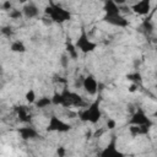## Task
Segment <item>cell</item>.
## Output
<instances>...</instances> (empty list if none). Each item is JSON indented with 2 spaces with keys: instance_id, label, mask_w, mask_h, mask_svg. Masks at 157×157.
Wrapping results in <instances>:
<instances>
[{
  "instance_id": "1",
  "label": "cell",
  "mask_w": 157,
  "mask_h": 157,
  "mask_svg": "<svg viewBox=\"0 0 157 157\" xmlns=\"http://www.w3.org/2000/svg\"><path fill=\"white\" fill-rule=\"evenodd\" d=\"M54 105H63V107H85V102L82 97L75 92H71L69 90H64L63 92H55L52 97Z\"/></svg>"
},
{
  "instance_id": "2",
  "label": "cell",
  "mask_w": 157,
  "mask_h": 157,
  "mask_svg": "<svg viewBox=\"0 0 157 157\" xmlns=\"http://www.w3.org/2000/svg\"><path fill=\"white\" fill-rule=\"evenodd\" d=\"M44 12H45V15H48L50 17L52 21H54L56 23H64V22L69 21L71 17V13L67 10H65L61 6L55 5V4H50L49 6H47Z\"/></svg>"
},
{
  "instance_id": "3",
  "label": "cell",
  "mask_w": 157,
  "mask_h": 157,
  "mask_svg": "<svg viewBox=\"0 0 157 157\" xmlns=\"http://www.w3.org/2000/svg\"><path fill=\"white\" fill-rule=\"evenodd\" d=\"M102 117V112L99 109V102L96 101L92 104H90L87 108L80 112V119L82 121H88L92 124H96Z\"/></svg>"
},
{
  "instance_id": "4",
  "label": "cell",
  "mask_w": 157,
  "mask_h": 157,
  "mask_svg": "<svg viewBox=\"0 0 157 157\" xmlns=\"http://www.w3.org/2000/svg\"><path fill=\"white\" fill-rule=\"evenodd\" d=\"M75 45H76V48H77L80 52H82V53H85V54L93 52V50L96 49V47H97L96 43H93L92 40H90V38H88V36H87V33H86L85 29L81 31V34L77 37Z\"/></svg>"
},
{
  "instance_id": "5",
  "label": "cell",
  "mask_w": 157,
  "mask_h": 157,
  "mask_svg": "<svg viewBox=\"0 0 157 157\" xmlns=\"http://www.w3.org/2000/svg\"><path fill=\"white\" fill-rule=\"evenodd\" d=\"M71 129V125L65 123L64 120H61L60 118L53 115L50 117L49 119V123H48V126H47V130L48 131H56V132H66Z\"/></svg>"
},
{
  "instance_id": "6",
  "label": "cell",
  "mask_w": 157,
  "mask_h": 157,
  "mask_svg": "<svg viewBox=\"0 0 157 157\" xmlns=\"http://www.w3.org/2000/svg\"><path fill=\"white\" fill-rule=\"evenodd\" d=\"M129 124H131V125H146V126H151L152 125V121L145 114V112L142 109H137L132 114L131 119L129 120Z\"/></svg>"
},
{
  "instance_id": "7",
  "label": "cell",
  "mask_w": 157,
  "mask_h": 157,
  "mask_svg": "<svg viewBox=\"0 0 157 157\" xmlns=\"http://www.w3.org/2000/svg\"><path fill=\"white\" fill-rule=\"evenodd\" d=\"M103 20L112 25V26H115V27H126L129 26V21L121 15V13H115V15H104Z\"/></svg>"
},
{
  "instance_id": "8",
  "label": "cell",
  "mask_w": 157,
  "mask_h": 157,
  "mask_svg": "<svg viewBox=\"0 0 157 157\" xmlns=\"http://www.w3.org/2000/svg\"><path fill=\"white\" fill-rule=\"evenodd\" d=\"M82 87L88 94H96L98 91V82L92 75H88L82 80Z\"/></svg>"
},
{
  "instance_id": "9",
  "label": "cell",
  "mask_w": 157,
  "mask_h": 157,
  "mask_svg": "<svg viewBox=\"0 0 157 157\" xmlns=\"http://www.w3.org/2000/svg\"><path fill=\"white\" fill-rule=\"evenodd\" d=\"M132 11L137 15H147L151 10V0H140L131 6Z\"/></svg>"
},
{
  "instance_id": "10",
  "label": "cell",
  "mask_w": 157,
  "mask_h": 157,
  "mask_svg": "<svg viewBox=\"0 0 157 157\" xmlns=\"http://www.w3.org/2000/svg\"><path fill=\"white\" fill-rule=\"evenodd\" d=\"M18 135L21 136V139L23 140H32L34 137L38 136V132L34 128H31V126H23V128H18L17 130Z\"/></svg>"
},
{
  "instance_id": "11",
  "label": "cell",
  "mask_w": 157,
  "mask_h": 157,
  "mask_svg": "<svg viewBox=\"0 0 157 157\" xmlns=\"http://www.w3.org/2000/svg\"><path fill=\"white\" fill-rule=\"evenodd\" d=\"M103 10H104L105 15H115V13H120V7H119V5H118L114 0H105Z\"/></svg>"
},
{
  "instance_id": "12",
  "label": "cell",
  "mask_w": 157,
  "mask_h": 157,
  "mask_svg": "<svg viewBox=\"0 0 157 157\" xmlns=\"http://www.w3.org/2000/svg\"><path fill=\"white\" fill-rule=\"evenodd\" d=\"M22 12H23V15H25L27 18H34V17L38 16L39 10H38V7H37L34 4H31V2H29V4H26V5L23 6Z\"/></svg>"
},
{
  "instance_id": "13",
  "label": "cell",
  "mask_w": 157,
  "mask_h": 157,
  "mask_svg": "<svg viewBox=\"0 0 157 157\" xmlns=\"http://www.w3.org/2000/svg\"><path fill=\"white\" fill-rule=\"evenodd\" d=\"M101 155L104 156V157H107V156H121V153H120V152L118 151V148H117L115 139H113V140L108 144V146L101 152Z\"/></svg>"
},
{
  "instance_id": "14",
  "label": "cell",
  "mask_w": 157,
  "mask_h": 157,
  "mask_svg": "<svg viewBox=\"0 0 157 157\" xmlns=\"http://www.w3.org/2000/svg\"><path fill=\"white\" fill-rule=\"evenodd\" d=\"M151 126H146V125H131L129 128V131L132 136H139V135H145L148 132V129Z\"/></svg>"
},
{
  "instance_id": "15",
  "label": "cell",
  "mask_w": 157,
  "mask_h": 157,
  "mask_svg": "<svg viewBox=\"0 0 157 157\" xmlns=\"http://www.w3.org/2000/svg\"><path fill=\"white\" fill-rule=\"evenodd\" d=\"M16 113H17V117H18L20 121H22V123H28V121L31 120V115H29L28 109H27L26 107L21 105V107H18V108H16Z\"/></svg>"
},
{
  "instance_id": "16",
  "label": "cell",
  "mask_w": 157,
  "mask_h": 157,
  "mask_svg": "<svg viewBox=\"0 0 157 157\" xmlns=\"http://www.w3.org/2000/svg\"><path fill=\"white\" fill-rule=\"evenodd\" d=\"M50 104H53V101H52V98H49V97H42V98H38V99L36 101V107L39 108V109L47 108V107H49Z\"/></svg>"
},
{
  "instance_id": "17",
  "label": "cell",
  "mask_w": 157,
  "mask_h": 157,
  "mask_svg": "<svg viewBox=\"0 0 157 157\" xmlns=\"http://www.w3.org/2000/svg\"><path fill=\"white\" fill-rule=\"evenodd\" d=\"M10 49H11V52H15V53H23V52H26V47H25L23 42H21V40L12 42L11 45H10Z\"/></svg>"
},
{
  "instance_id": "18",
  "label": "cell",
  "mask_w": 157,
  "mask_h": 157,
  "mask_svg": "<svg viewBox=\"0 0 157 157\" xmlns=\"http://www.w3.org/2000/svg\"><path fill=\"white\" fill-rule=\"evenodd\" d=\"M66 52L69 54V58H72V59H76L77 55H78V49L71 42H67L66 43Z\"/></svg>"
},
{
  "instance_id": "19",
  "label": "cell",
  "mask_w": 157,
  "mask_h": 157,
  "mask_svg": "<svg viewBox=\"0 0 157 157\" xmlns=\"http://www.w3.org/2000/svg\"><path fill=\"white\" fill-rule=\"evenodd\" d=\"M22 15H23V12H22L21 10H17V9H11V10L9 11V16H10V18H12V20H18V18L22 17Z\"/></svg>"
},
{
  "instance_id": "20",
  "label": "cell",
  "mask_w": 157,
  "mask_h": 157,
  "mask_svg": "<svg viewBox=\"0 0 157 157\" xmlns=\"http://www.w3.org/2000/svg\"><path fill=\"white\" fill-rule=\"evenodd\" d=\"M25 98H26V101L29 103V104H32V103H36V92L33 91V90H28L27 91V93H26V96H25Z\"/></svg>"
},
{
  "instance_id": "21",
  "label": "cell",
  "mask_w": 157,
  "mask_h": 157,
  "mask_svg": "<svg viewBox=\"0 0 157 157\" xmlns=\"http://www.w3.org/2000/svg\"><path fill=\"white\" fill-rule=\"evenodd\" d=\"M128 78L131 80V81L135 82V83H140V82H141V75H140L139 72H134V74L128 75Z\"/></svg>"
},
{
  "instance_id": "22",
  "label": "cell",
  "mask_w": 157,
  "mask_h": 157,
  "mask_svg": "<svg viewBox=\"0 0 157 157\" xmlns=\"http://www.w3.org/2000/svg\"><path fill=\"white\" fill-rule=\"evenodd\" d=\"M1 33H2V34H5V36H7V37H10V36L12 34V31H11V28H10V27H2Z\"/></svg>"
},
{
  "instance_id": "23",
  "label": "cell",
  "mask_w": 157,
  "mask_h": 157,
  "mask_svg": "<svg viewBox=\"0 0 157 157\" xmlns=\"http://www.w3.org/2000/svg\"><path fill=\"white\" fill-rule=\"evenodd\" d=\"M115 125H117V123H115V120H113V119H108V121H107V129H114L115 128Z\"/></svg>"
},
{
  "instance_id": "24",
  "label": "cell",
  "mask_w": 157,
  "mask_h": 157,
  "mask_svg": "<svg viewBox=\"0 0 157 157\" xmlns=\"http://www.w3.org/2000/svg\"><path fill=\"white\" fill-rule=\"evenodd\" d=\"M2 10H5V11H10L11 10V2H10V0H6L2 4Z\"/></svg>"
},
{
  "instance_id": "25",
  "label": "cell",
  "mask_w": 157,
  "mask_h": 157,
  "mask_svg": "<svg viewBox=\"0 0 157 157\" xmlns=\"http://www.w3.org/2000/svg\"><path fill=\"white\" fill-rule=\"evenodd\" d=\"M137 87H139V83H135V82H134V83L130 86L129 91H130V92H134V91H136V90H137Z\"/></svg>"
},
{
  "instance_id": "26",
  "label": "cell",
  "mask_w": 157,
  "mask_h": 157,
  "mask_svg": "<svg viewBox=\"0 0 157 157\" xmlns=\"http://www.w3.org/2000/svg\"><path fill=\"white\" fill-rule=\"evenodd\" d=\"M67 60H69V58H67V56H65V55L61 58V63H63V65H64V66H66V63H67Z\"/></svg>"
},
{
  "instance_id": "27",
  "label": "cell",
  "mask_w": 157,
  "mask_h": 157,
  "mask_svg": "<svg viewBox=\"0 0 157 157\" xmlns=\"http://www.w3.org/2000/svg\"><path fill=\"white\" fill-rule=\"evenodd\" d=\"M64 153H65V151H64V148H63V147L58 148V155H59V156H63Z\"/></svg>"
},
{
  "instance_id": "28",
  "label": "cell",
  "mask_w": 157,
  "mask_h": 157,
  "mask_svg": "<svg viewBox=\"0 0 157 157\" xmlns=\"http://www.w3.org/2000/svg\"><path fill=\"white\" fill-rule=\"evenodd\" d=\"M114 1H115L118 5H123V4H125V2L129 1V0H114Z\"/></svg>"
},
{
  "instance_id": "29",
  "label": "cell",
  "mask_w": 157,
  "mask_h": 157,
  "mask_svg": "<svg viewBox=\"0 0 157 157\" xmlns=\"http://www.w3.org/2000/svg\"><path fill=\"white\" fill-rule=\"evenodd\" d=\"M153 117H155V118H156V119H157V110H156V112H155V114H153Z\"/></svg>"
},
{
  "instance_id": "30",
  "label": "cell",
  "mask_w": 157,
  "mask_h": 157,
  "mask_svg": "<svg viewBox=\"0 0 157 157\" xmlns=\"http://www.w3.org/2000/svg\"><path fill=\"white\" fill-rule=\"evenodd\" d=\"M18 1H20V2H26L27 0H18Z\"/></svg>"
},
{
  "instance_id": "31",
  "label": "cell",
  "mask_w": 157,
  "mask_h": 157,
  "mask_svg": "<svg viewBox=\"0 0 157 157\" xmlns=\"http://www.w3.org/2000/svg\"><path fill=\"white\" fill-rule=\"evenodd\" d=\"M156 88H157V83H156Z\"/></svg>"
}]
</instances>
